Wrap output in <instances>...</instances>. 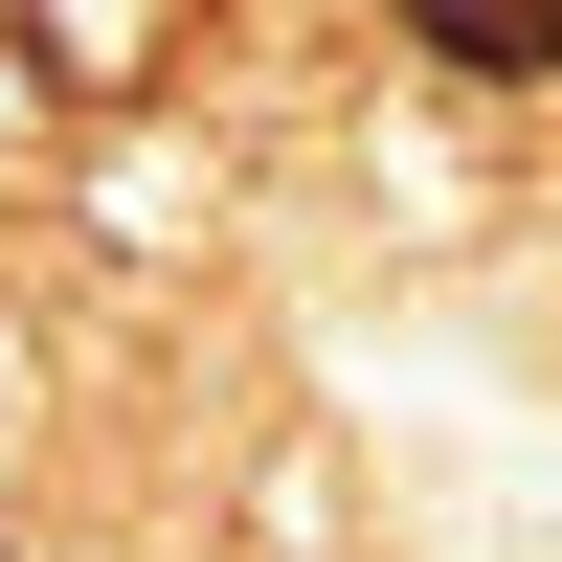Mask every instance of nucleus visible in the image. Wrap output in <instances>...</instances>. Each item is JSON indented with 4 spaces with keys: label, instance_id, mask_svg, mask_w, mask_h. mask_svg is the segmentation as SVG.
Wrapping results in <instances>:
<instances>
[{
    "label": "nucleus",
    "instance_id": "nucleus-1",
    "mask_svg": "<svg viewBox=\"0 0 562 562\" xmlns=\"http://www.w3.org/2000/svg\"><path fill=\"white\" fill-rule=\"evenodd\" d=\"M405 45L473 68V90H540V68H562V0H405Z\"/></svg>",
    "mask_w": 562,
    "mask_h": 562
}]
</instances>
